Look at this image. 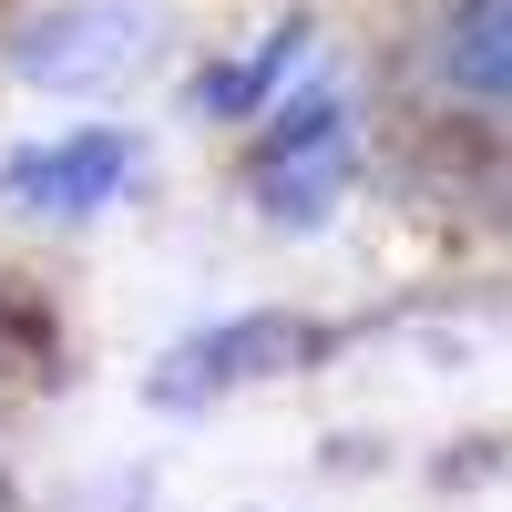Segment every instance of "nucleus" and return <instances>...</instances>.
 I'll use <instances>...</instances> for the list:
<instances>
[{
    "mask_svg": "<svg viewBox=\"0 0 512 512\" xmlns=\"http://www.w3.org/2000/svg\"><path fill=\"white\" fill-rule=\"evenodd\" d=\"M164 41H175L164 0H52L11 31V72L31 93H123L164 62Z\"/></svg>",
    "mask_w": 512,
    "mask_h": 512,
    "instance_id": "nucleus-1",
    "label": "nucleus"
},
{
    "mask_svg": "<svg viewBox=\"0 0 512 512\" xmlns=\"http://www.w3.org/2000/svg\"><path fill=\"white\" fill-rule=\"evenodd\" d=\"M359 175V113L338 103V82H287L267 103V134H256V205L277 226H328L338 195Z\"/></svg>",
    "mask_w": 512,
    "mask_h": 512,
    "instance_id": "nucleus-2",
    "label": "nucleus"
},
{
    "mask_svg": "<svg viewBox=\"0 0 512 512\" xmlns=\"http://www.w3.org/2000/svg\"><path fill=\"white\" fill-rule=\"evenodd\" d=\"M134 185H144V144L113 134V123H82V134L21 144L11 164H0V205L31 216V226H93V216H113Z\"/></svg>",
    "mask_w": 512,
    "mask_h": 512,
    "instance_id": "nucleus-3",
    "label": "nucleus"
},
{
    "mask_svg": "<svg viewBox=\"0 0 512 512\" xmlns=\"http://www.w3.org/2000/svg\"><path fill=\"white\" fill-rule=\"evenodd\" d=\"M308 349H318V338L297 328L287 308H246V318H216V328L175 338V349L154 359V400H164V410H205V400L246 390V379H277V369H297Z\"/></svg>",
    "mask_w": 512,
    "mask_h": 512,
    "instance_id": "nucleus-4",
    "label": "nucleus"
},
{
    "mask_svg": "<svg viewBox=\"0 0 512 512\" xmlns=\"http://www.w3.org/2000/svg\"><path fill=\"white\" fill-rule=\"evenodd\" d=\"M308 52H318V41H308V21H277L267 41H256V52H236V62H216V72L195 82V113H205V123H246V113H267L287 82H308V72H297Z\"/></svg>",
    "mask_w": 512,
    "mask_h": 512,
    "instance_id": "nucleus-5",
    "label": "nucleus"
},
{
    "mask_svg": "<svg viewBox=\"0 0 512 512\" xmlns=\"http://www.w3.org/2000/svg\"><path fill=\"white\" fill-rule=\"evenodd\" d=\"M512 0H461V11L441 21V82L461 103H502L512 93Z\"/></svg>",
    "mask_w": 512,
    "mask_h": 512,
    "instance_id": "nucleus-6",
    "label": "nucleus"
}]
</instances>
